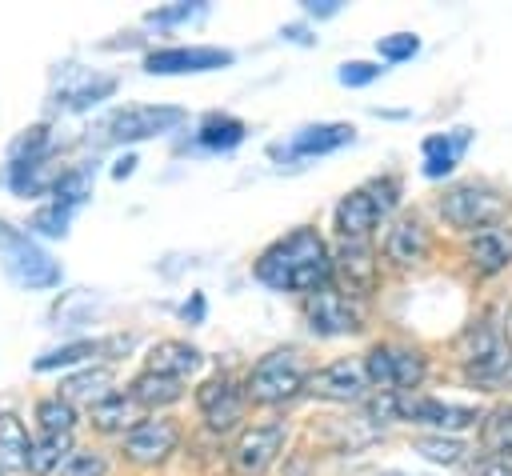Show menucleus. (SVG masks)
Segmentation results:
<instances>
[{
    "mask_svg": "<svg viewBox=\"0 0 512 476\" xmlns=\"http://www.w3.org/2000/svg\"><path fill=\"white\" fill-rule=\"evenodd\" d=\"M256 280L276 292H316L332 280V252L316 228H292L256 256Z\"/></svg>",
    "mask_w": 512,
    "mask_h": 476,
    "instance_id": "obj_1",
    "label": "nucleus"
},
{
    "mask_svg": "<svg viewBox=\"0 0 512 476\" xmlns=\"http://www.w3.org/2000/svg\"><path fill=\"white\" fill-rule=\"evenodd\" d=\"M132 164H136V156H124V160H120L112 172H116V176H128V172H132Z\"/></svg>",
    "mask_w": 512,
    "mask_h": 476,
    "instance_id": "obj_42",
    "label": "nucleus"
},
{
    "mask_svg": "<svg viewBox=\"0 0 512 476\" xmlns=\"http://www.w3.org/2000/svg\"><path fill=\"white\" fill-rule=\"evenodd\" d=\"M288 444V424L284 420H264V424H252L240 432V440L232 444L228 452V464L236 476H264L276 456L284 452Z\"/></svg>",
    "mask_w": 512,
    "mask_h": 476,
    "instance_id": "obj_7",
    "label": "nucleus"
},
{
    "mask_svg": "<svg viewBox=\"0 0 512 476\" xmlns=\"http://www.w3.org/2000/svg\"><path fill=\"white\" fill-rule=\"evenodd\" d=\"M304 388H308L312 396H320V400H340V404L364 400V392H368L364 364H360V360H332V364H324L320 372H308Z\"/></svg>",
    "mask_w": 512,
    "mask_h": 476,
    "instance_id": "obj_14",
    "label": "nucleus"
},
{
    "mask_svg": "<svg viewBox=\"0 0 512 476\" xmlns=\"http://www.w3.org/2000/svg\"><path fill=\"white\" fill-rule=\"evenodd\" d=\"M48 148H52V132L44 124H36L12 140V160H40V156H48Z\"/></svg>",
    "mask_w": 512,
    "mask_h": 476,
    "instance_id": "obj_34",
    "label": "nucleus"
},
{
    "mask_svg": "<svg viewBox=\"0 0 512 476\" xmlns=\"http://www.w3.org/2000/svg\"><path fill=\"white\" fill-rule=\"evenodd\" d=\"M236 56L228 48H212V44H176V48H156L144 56V72L152 76H184V72H212V68H228Z\"/></svg>",
    "mask_w": 512,
    "mask_h": 476,
    "instance_id": "obj_11",
    "label": "nucleus"
},
{
    "mask_svg": "<svg viewBox=\"0 0 512 476\" xmlns=\"http://www.w3.org/2000/svg\"><path fill=\"white\" fill-rule=\"evenodd\" d=\"M28 456H32V440L24 420L0 412V472H28Z\"/></svg>",
    "mask_w": 512,
    "mask_h": 476,
    "instance_id": "obj_22",
    "label": "nucleus"
},
{
    "mask_svg": "<svg viewBox=\"0 0 512 476\" xmlns=\"http://www.w3.org/2000/svg\"><path fill=\"white\" fill-rule=\"evenodd\" d=\"M480 444L488 456L512 460V404H496L480 416Z\"/></svg>",
    "mask_w": 512,
    "mask_h": 476,
    "instance_id": "obj_25",
    "label": "nucleus"
},
{
    "mask_svg": "<svg viewBox=\"0 0 512 476\" xmlns=\"http://www.w3.org/2000/svg\"><path fill=\"white\" fill-rule=\"evenodd\" d=\"M188 120L184 108H172V104H128L120 112L108 116V140L116 144H132V140H148V136H160V132H172Z\"/></svg>",
    "mask_w": 512,
    "mask_h": 476,
    "instance_id": "obj_9",
    "label": "nucleus"
},
{
    "mask_svg": "<svg viewBox=\"0 0 512 476\" xmlns=\"http://www.w3.org/2000/svg\"><path fill=\"white\" fill-rule=\"evenodd\" d=\"M196 12H204V4H176V8H160V12H148V20H152V24H176V20H188V16H196Z\"/></svg>",
    "mask_w": 512,
    "mask_h": 476,
    "instance_id": "obj_40",
    "label": "nucleus"
},
{
    "mask_svg": "<svg viewBox=\"0 0 512 476\" xmlns=\"http://www.w3.org/2000/svg\"><path fill=\"white\" fill-rule=\"evenodd\" d=\"M376 52H380L384 60H408V56L420 52V40H416L412 32H392V36H380V40H376Z\"/></svg>",
    "mask_w": 512,
    "mask_h": 476,
    "instance_id": "obj_37",
    "label": "nucleus"
},
{
    "mask_svg": "<svg viewBox=\"0 0 512 476\" xmlns=\"http://www.w3.org/2000/svg\"><path fill=\"white\" fill-rule=\"evenodd\" d=\"M200 352L184 340H160L152 352H148V368L144 372H156V376H172V380H184L200 368Z\"/></svg>",
    "mask_w": 512,
    "mask_h": 476,
    "instance_id": "obj_21",
    "label": "nucleus"
},
{
    "mask_svg": "<svg viewBox=\"0 0 512 476\" xmlns=\"http://www.w3.org/2000/svg\"><path fill=\"white\" fill-rule=\"evenodd\" d=\"M460 360H464L468 376L492 380V376H500V372L512 368V348H508L504 332L492 320H480V324H472L460 336Z\"/></svg>",
    "mask_w": 512,
    "mask_h": 476,
    "instance_id": "obj_8",
    "label": "nucleus"
},
{
    "mask_svg": "<svg viewBox=\"0 0 512 476\" xmlns=\"http://www.w3.org/2000/svg\"><path fill=\"white\" fill-rule=\"evenodd\" d=\"M92 180H96V168H92V164L68 168V172L56 180V188H52L48 196H52V204H60V208L76 212V208H80V204L92 196Z\"/></svg>",
    "mask_w": 512,
    "mask_h": 476,
    "instance_id": "obj_28",
    "label": "nucleus"
},
{
    "mask_svg": "<svg viewBox=\"0 0 512 476\" xmlns=\"http://www.w3.org/2000/svg\"><path fill=\"white\" fill-rule=\"evenodd\" d=\"M352 136H356L352 124H308V128H300L288 144H276L272 152H276V156H292V160H304V156H328V152L352 144Z\"/></svg>",
    "mask_w": 512,
    "mask_h": 476,
    "instance_id": "obj_16",
    "label": "nucleus"
},
{
    "mask_svg": "<svg viewBox=\"0 0 512 476\" xmlns=\"http://www.w3.org/2000/svg\"><path fill=\"white\" fill-rule=\"evenodd\" d=\"M112 92H116V80H112V76H92V72L68 68V72L56 80L52 100H56L60 108L80 112V108H92L96 100H104V96H112Z\"/></svg>",
    "mask_w": 512,
    "mask_h": 476,
    "instance_id": "obj_18",
    "label": "nucleus"
},
{
    "mask_svg": "<svg viewBox=\"0 0 512 476\" xmlns=\"http://www.w3.org/2000/svg\"><path fill=\"white\" fill-rule=\"evenodd\" d=\"M400 204V176H372L368 184L352 188L340 204H336V232L340 240H368V232L388 220Z\"/></svg>",
    "mask_w": 512,
    "mask_h": 476,
    "instance_id": "obj_2",
    "label": "nucleus"
},
{
    "mask_svg": "<svg viewBox=\"0 0 512 476\" xmlns=\"http://www.w3.org/2000/svg\"><path fill=\"white\" fill-rule=\"evenodd\" d=\"M116 348H128V336L124 340H72V344H60L44 356H36V372H52V368H68L84 356H100V352H116Z\"/></svg>",
    "mask_w": 512,
    "mask_h": 476,
    "instance_id": "obj_23",
    "label": "nucleus"
},
{
    "mask_svg": "<svg viewBox=\"0 0 512 476\" xmlns=\"http://www.w3.org/2000/svg\"><path fill=\"white\" fill-rule=\"evenodd\" d=\"M380 72H384V68H380V64H372V60H348V64H340L336 80H340V84H348V88H364V84H372Z\"/></svg>",
    "mask_w": 512,
    "mask_h": 476,
    "instance_id": "obj_38",
    "label": "nucleus"
},
{
    "mask_svg": "<svg viewBox=\"0 0 512 476\" xmlns=\"http://www.w3.org/2000/svg\"><path fill=\"white\" fill-rule=\"evenodd\" d=\"M440 212H444L448 224L476 232V228H484V224H496V220L508 212V200H504L492 184L468 180V184H456V188H448V192L440 196Z\"/></svg>",
    "mask_w": 512,
    "mask_h": 476,
    "instance_id": "obj_6",
    "label": "nucleus"
},
{
    "mask_svg": "<svg viewBox=\"0 0 512 476\" xmlns=\"http://www.w3.org/2000/svg\"><path fill=\"white\" fill-rule=\"evenodd\" d=\"M180 444V424L172 416H144L124 432V456L132 464H160Z\"/></svg>",
    "mask_w": 512,
    "mask_h": 476,
    "instance_id": "obj_13",
    "label": "nucleus"
},
{
    "mask_svg": "<svg viewBox=\"0 0 512 476\" xmlns=\"http://www.w3.org/2000/svg\"><path fill=\"white\" fill-rule=\"evenodd\" d=\"M304 320H308V328L316 332V336H348V332H360V308H356V300L352 296H344V292H336V288H316V292H308V300H304Z\"/></svg>",
    "mask_w": 512,
    "mask_h": 476,
    "instance_id": "obj_10",
    "label": "nucleus"
},
{
    "mask_svg": "<svg viewBox=\"0 0 512 476\" xmlns=\"http://www.w3.org/2000/svg\"><path fill=\"white\" fill-rule=\"evenodd\" d=\"M36 420L44 432H60V436H72V424H76V408L64 400V396H44L36 404Z\"/></svg>",
    "mask_w": 512,
    "mask_h": 476,
    "instance_id": "obj_32",
    "label": "nucleus"
},
{
    "mask_svg": "<svg viewBox=\"0 0 512 476\" xmlns=\"http://www.w3.org/2000/svg\"><path fill=\"white\" fill-rule=\"evenodd\" d=\"M0 476H4V472H0Z\"/></svg>",
    "mask_w": 512,
    "mask_h": 476,
    "instance_id": "obj_44",
    "label": "nucleus"
},
{
    "mask_svg": "<svg viewBox=\"0 0 512 476\" xmlns=\"http://www.w3.org/2000/svg\"><path fill=\"white\" fill-rule=\"evenodd\" d=\"M140 420H144V416H140V404H136L132 396L112 392L108 400L92 404V424H96L100 432H128V428L140 424Z\"/></svg>",
    "mask_w": 512,
    "mask_h": 476,
    "instance_id": "obj_24",
    "label": "nucleus"
},
{
    "mask_svg": "<svg viewBox=\"0 0 512 476\" xmlns=\"http://www.w3.org/2000/svg\"><path fill=\"white\" fill-rule=\"evenodd\" d=\"M304 380H308L304 356L296 348H272L248 368L244 396L256 404H284L304 388Z\"/></svg>",
    "mask_w": 512,
    "mask_h": 476,
    "instance_id": "obj_3",
    "label": "nucleus"
},
{
    "mask_svg": "<svg viewBox=\"0 0 512 476\" xmlns=\"http://www.w3.org/2000/svg\"><path fill=\"white\" fill-rule=\"evenodd\" d=\"M412 448H416L420 456L436 460V464H460V456H464V444L452 440V436H444V432H436V436H416Z\"/></svg>",
    "mask_w": 512,
    "mask_h": 476,
    "instance_id": "obj_33",
    "label": "nucleus"
},
{
    "mask_svg": "<svg viewBox=\"0 0 512 476\" xmlns=\"http://www.w3.org/2000/svg\"><path fill=\"white\" fill-rule=\"evenodd\" d=\"M56 396H64L68 404H72V400L100 404V400H108V396H112V372H108V368H88V372H76V376H68V380L60 384V392H56Z\"/></svg>",
    "mask_w": 512,
    "mask_h": 476,
    "instance_id": "obj_26",
    "label": "nucleus"
},
{
    "mask_svg": "<svg viewBox=\"0 0 512 476\" xmlns=\"http://www.w3.org/2000/svg\"><path fill=\"white\" fill-rule=\"evenodd\" d=\"M244 404H248V396L228 372H220V376H212V380H204L196 388V408H200V416H204V424L212 432L236 428L244 420Z\"/></svg>",
    "mask_w": 512,
    "mask_h": 476,
    "instance_id": "obj_12",
    "label": "nucleus"
},
{
    "mask_svg": "<svg viewBox=\"0 0 512 476\" xmlns=\"http://www.w3.org/2000/svg\"><path fill=\"white\" fill-rule=\"evenodd\" d=\"M64 176V168H56L48 156L40 160H12L8 164V184L16 196H44L56 188V180Z\"/></svg>",
    "mask_w": 512,
    "mask_h": 476,
    "instance_id": "obj_20",
    "label": "nucleus"
},
{
    "mask_svg": "<svg viewBox=\"0 0 512 476\" xmlns=\"http://www.w3.org/2000/svg\"><path fill=\"white\" fill-rule=\"evenodd\" d=\"M464 256L468 264L480 272V276H496L512 264V224L496 220V224H484L476 228L468 240H464Z\"/></svg>",
    "mask_w": 512,
    "mask_h": 476,
    "instance_id": "obj_15",
    "label": "nucleus"
},
{
    "mask_svg": "<svg viewBox=\"0 0 512 476\" xmlns=\"http://www.w3.org/2000/svg\"><path fill=\"white\" fill-rule=\"evenodd\" d=\"M472 144V128H452V132H440V136H428L424 140V176H448L460 156L468 152Z\"/></svg>",
    "mask_w": 512,
    "mask_h": 476,
    "instance_id": "obj_19",
    "label": "nucleus"
},
{
    "mask_svg": "<svg viewBox=\"0 0 512 476\" xmlns=\"http://www.w3.org/2000/svg\"><path fill=\"white\" fill-rule=\"evenodd\" d=\"M428 252H432V232H428V224L420 216H400L384 236V256L392 264H400V268L420 264Z\"/></svg>",
    "mask_w": 512,
    "mask_h": 476,
    "instance_id": "obj_17",
    "label": "nucleus"
},
{
    "mask_svg": "<svg viewBox=\"0 0 512 476\" xmlns=\"http://www.w3.org/2000/svg\"><path fill=\"white\" fill-rule=\"evenodd\" d=\"M472 476H512V460H504V456H476V464H472Z\"/></svg>",
    "mask_w": 512,
    "mask_h": 476,
    "instance_id": "obj_39",
    "label": "nucleus"
},
{
    "mask_svg": "<svg viewBox=\"0 0 512 476\" xmlns=\"http://www.w3.org/2000/svg\"><path fill=\"white\" fill-rule=\"evenodd\" d=\"M360 364H364V380H368V388H380V392H392V396L412 392V388L428 376V356H424L420 348L392 344V340L372 344L368 356H364Z\"/></svg>",
    "mask_w": 512,
    "mask_h": 476,
    "instance_id": "obj_4",
    "label": "nucleus"
},
{
    "mask_svg": "<svg viewBox=\"0 0 512 476\" xmlns=\"http://www.w3.org/2000/svg\"><path fill=\"white\" fill-rule=\"evenodd\" d=\"M72 452V436L60 432H44L40 440H32V456H28V472L32 476H48L64 464V456Z\"/></svg>",
    "mask_w": 512,
    "mask_h": 476,
    "instance_id": "obj_31",
    "label": "nucleus"
},
{
    "mask_svg": "<svg viewBox=\"0 0 512 476\" xmlns=\"http://www.w3.org/2000/svg\"><path fill=\"white\" fill-rule=\"evenodd\" d=\"M304 12L308 16H332V12H340V0H308Z\"/></svg>",
    "mask_w": 512,
    "mask_h": 476,
    "instance_id": "obj_41",
    "label": "nucleus"
},
{
    "mask_svg": "<svg viewBox=\"0 0 512 476\" xmlns=\"http://www.w3.org/2000/svg\"><path fill=\"white\" fill-rule=\"evenodd\" d=\"M128 396L140 404V408H156V404H172L184 396V380H172V376H156V372H140L132 384H128Z\"/></svg>",
    "mask_w": 512,
    "mask_h": 476,
    "instance_id": "obj_27",
    "label": "nucleus"
},
{
    "mask_svg": "<svg viewBox=\"0 0 512 476\" xmlns=\"http://www.w3.org/2000/svg\"><path fill=\"white\" fill-rule=\"evenodd\" d=\"M376 476H408V472H376Z\"/></svg>",
    "mask_w": 512,
    "mask_h": 476,
    "instance_id": "obj_43",
    "label": "nucleus"
},
{
    "mask_svg": "<svg viewBox=\"0 0 512 476\" xmlns=\"http://www.w3.org/2000/svg\"><path fill=\"white\" fill-rule=\"evenodd\" d=\"M0 264L12 284L20 288H56L60 284V264L20 228L0 224Z\"/></svg>",
    "mask_w": 512,
    "mask_h": 476,
    "instance_id": "obj_5",
    "label": "nucleus"
},
{
    "mask_svg": "<svg viewBox=\"0 0 512 476\" xmlns=\"http://www.w3.org/2000/svg\"><path fill=\"white\" fill-rule=\"evenodd\" d=\"M68 220H72V212L60 208V204H52V200L32 212V228L44 232V236H64V232H68Z\"/></svg>",
    "mask_w": 512,
    "mask_h": 476,
    "instance_id": "obj_35",
    "label": "nucleus"
},
{
    "mask_svg": "<svg viewBox=\"0 0 512 476\" xmlns=\"http://www.w3.org/2000/svg\"><path fill=\"white\" fill-rule=\"evenodd\" d=\"M244 140V124L236 120V116H220V112H212L204 124H200V132H196V144L200 148H212V152H228V148H236Z\"/></svg>",
    "mask_w": 512,
    "mask_h": 476,
    "instance_id": "obj_30",
    "label": "nucleus"
},
{
    "mask_svg": "<svg viewBox=\"0 0 512 476\" xmlns=\"http://www.w3.org/2000/svg\"><path fill=\"white\" fill-rule=\"evenodd\" d=\"M108 460L100 452H68L60 464V476H104Z\"/></svg>",
    "mask_w": 512,
    "mask_h": 476,
    "instance_id": "obj_36",
    "label": "nucleus"
},
{
    "mask_svg": "<svg viewBox=\"0 0 512 476\" xmlns=\"http://www.w3.org/2000/svg\"><path fill=\"white\" fill-rule=\"evenodd\" d=\"M340 272L348 276V284L352 288H372V280H376V264H372V252H368V240H344L340 244Z\"/></svg>",
    "mask_w": 512,
    "mask_h": 476,
    "instance_id": "obj_29",
    "label": "nucleus"
}]
</instances>
